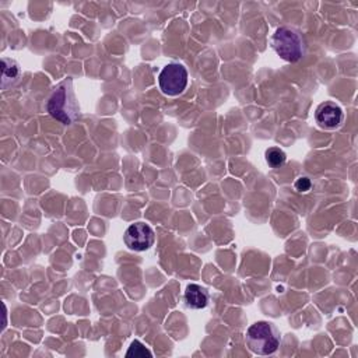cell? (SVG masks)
<instances>
[{"mask_svg": "<svg viewBox=\"0 0 358 358\" xmlns=\"http://www.w3.org/2000/svg\"><path fill=\"white\" fill-rule=\"evenodd\" d=\"M46 109L52 117L63 124H71L77 119L80 106L73 90L71 78H66L53 90L48 99Z\"/></svg>", "mask_w": 358, "mask_h": 358, "instance_id": "obj_1", "label": "cell"}, {"mask_svg": "<svg viewBox=\"0 0 358 358\" xmlns=\"http://www.w3.org/2000/svg\"><path fill=\"white\" fill-rule=\"evenodd\" d=\"M281 336L278 329L270 322L253 323L245 334V343L248 348L257 355L273 354L280 347Z\"/></svg>", "mask_w": 358, "mask_h": 358, "instance_id": "obj_2", "label": "cell"}, {"mask_svg": "<svg viewBox=\"0 0 358 358\" xmlns=\"http://www.w3.org/2000/svg\"><path fill=\"white\" fill-rule=\"evenodd\" d=\"M271 46L275 53L287 60V62H296L303 56L305 45L301 35L288 27H280L271 36Z\"/></svg>", "mask_w": 358, "mask_h": 358, "instance_id": "obj_3", "label": "cell"}, {"mask_svg": "<svg viewBox=\"0 0 358 358\" xmlns=\"http://www.w3.org/2000/svg\"><path fill=\"white\" fill-rule=\"evenodd\" d=\"M159 90L169 96L179 95L187 85V70L179 63L166 64L158 76Z\"/></svg>", "mask_w": 358, "mask_h": 358, "instance_id": "obj_4", "label": "cell"}, {"mask_svg": "<svg viewBox=\"0 0 358 358\" xmlns=\"http://www.w3.org/2000/svg\"><path fill=\"white\" fill-rule=\"evenodd\" d=\"M123 241L130 250L143 252L152 246L155 241V234L148 224L136 222L126 229L123 235Z\"/></svg>", "mask_w": 358, "mask_h": 358, "instance_id": "obj_5", "label": "cell"}, {"mask_svg": "<svg viewBox=\"0 0 358 358\" xmlns=\"http://www.w3.org/2000/svg\"><path fill=\"white\" fill-rule=\"evenodd\" d=\"M315 119L317 124L323 129H337L343 123L344 113L337 103L327 101L317 106L315 112Z\"/></svg>", "mask_w": 358, "mask_h": 358, "instance_id": "obj_6", "label": "cell"}, {"mask_svg": "<svg viewBox=\"0 0 358 358\" xmlns=\"http://www.w3.org/2000/svg\"><path fill=\"white\" fill-rule=\"evenodd\" d=\"M185 302L192 309H203L208 303V294L201 285L189 284L185 289Z\"/></svg>", "mask_w": 358, "mask_h": 358, "instance_id": "obj_7", "label": "cell"}, {"mask_svg": "<svg viewBox=\"0 0 358 358\" xmlns=\"http://www.w3.org/2000/svg\"><path fill=\"white\" fill-rule=\"evenodd\" d=\"M20 74H21V70L15 60L6 59V57L1 59V88L3 90L17 83Z\"/></svg>", "mask_w": 358, "mask_h": 358, "instance_id": "obj_8", "label": "cell"}, {"mask_svg": "<svg viewBox=\"0 0 358 358\" xmlns=\"http://www.w3.org/2000/svg\"><path fill=\"white\" fill-rule=\"evenodd\" d=\"M266 162L271 166V168H278L281 166L285 159H287V155L282 150L277 148V147H270L266 150Z\"/></svg>", "mask_w": 358, "mask_h": 358, "instance_id": "obj_9", "label": "cell"}, {"mask_svg": "<svg viewBox=\"0 0 358 358\" xmlns=\"http://www.w3.org/2000/svg\"><path fill=\"white\" fill-rule=\"evenodd\" d=\"M126 357H152V352L143 344L140 343L138 340H134L131 341L127 352H126Z\"/></svg>", "mask_w": 358, "mask_h": 358, "instance_id": "obj_10", "label": "cell"}, {"mask_svg": "<svg viewBox=\"0 0 358 358\" xmlns=\"http://www.w3.org/2000/svg\"><path fill=\"white\" fill-rule=\"evenodd\" d=\"M295 189L298 192H306L310 189V180L308 178H298L295 182Z\"/></svg>", "mask_w": 358, "mask_h": 358, "instance_id": "obj_11", "label": "cell"}]
</instances>
